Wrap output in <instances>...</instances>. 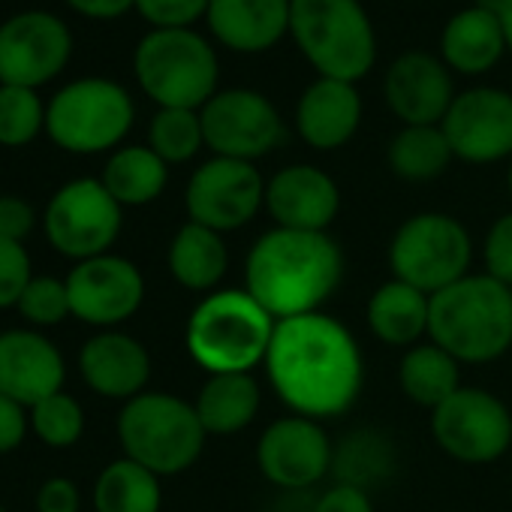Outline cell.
I'll use <instances>...</instances> for the list:
<instances>
[{
	"label": "cell",
	"instance_id": "cell-1",
	"mask_svg": "<svg viewBox=\"0 0 512 512\" xmlns=\"http://www.w3.org/2000/svg\"><path fill=\"white\" fill-rule=\"evenodd\" d=\"M263 365L290 413L317 422L353 410L365 386V356L356 335L323 311L278 320Z\"/></svg>",
	"mask_w": 512,
	"mask_h": 512
},
{
	"label": "cell",
	"instance_id": "cell-2",
	"mask_svg": "<svg viewBox=\"0 0 512 512\" xmlns=\"http://www.w3.org/2000/svg\"><path fill=\"white\" fill-rule=\"evenodd\" d=\"M344 281V253L329 232L275 226L253 241L244 290L275 320L323 311Z\"/></svg>",
	"mask_w": 512,
	"mask_h": 512
},
{
	"label": "cell",
	"instance_id": "cell-3",
	"mask_svg": "<svg viewBox=\"0 0 512 512\" xmlns=\"http://www.w3.org/2000/svg\"><path fill=\"white\" fill-rule=\"evenodd\" d=\"M278 320L247 290H214L187 317V356L208 374H253L269 356Z\"/></svg>",
	"mask_w": 512,
	"mask_h": 512
},
{
	"label": "cell",
	"instance_id": "cell-4",
	"mask_svg": "<svg viewBox=\"0 0 512 512\" xmlns=\"http://www.w3.org/2000/svg\"><path fill=\"white\" fill-rule=\"evenodd\" d=\"M428 341L461 365L500 359L512 347V290L482 272L434 293Z\"/></svg>",
	"mask_w": 512,
	"mask_h": 512
},
{
	"label": "cell",
	"instance_id": "cell-5",
	"mask_svg": "<svg viewBox=\"0 0 512 512\" xmlns=\"http://www.w3.org/2000/svg\"><path fill=\"white\" fill-rule=\"evenodd\" d=\"M290 37L323 79L362 82L377 64V31L362 0H290Z\"/></svg>",
	"mask_w": 512,
	"mask_h": 512
},
{
	"label": "cell",
	"instance_id": "cell-6",
	"mask_svg": "<svg viewBox=\"0 0 512 512\" xmlns=\"http://www.w3.org/2000/svg\"><path fill=\"white\" fill-rule=\"evenodd\" d=\"M133 73L157 109L199 112L220 91L217 49L193 28L148 31L133 52Z\"/></svg>",
	"mask_w": 512,
	"mask_h": 512
},
{
	"label": "cell",
	"instance_id": "cell-7",
	"mask_svg": "<svg viewBox=\"0 0 512 512\" xmlns=\"http://www.w3.org/2000/svg\"><path fill=\"white\" fill-rule=\"evenodd\" d=\"M118 440L124 458L157 476H175L199 461L208 434L190 401L169 392H142L118 413Z\"/></svg>",
	"mask_w": 512,
	"mask_h": 512
},
{
	"label": "cell",
	"instance_id": "cell-8",
	"mask_svg": "<svg viewBox=\"0 0 512 512\" xmlns=\"http://www.w3.org/2000/svg\"><path fill=\"white\" fill-rule=\"evenodd\" d=\"M133 121V97L124 85L103 76L64 85L46 106V133L70 154H103L118 148Z\"/></svg>",
	"mask_w": 512,
	"mask_h": 512
},
{
	"label": "cell",
	"instance_id": "cell-9",
	"mask_svg": "<svg viewBox=\"0 0 512 512\" xmlns=\"http://www.w3.org/2000/svg\"><path fill=\"white\" fill-rule=\"evenodd\" d=\"M473 241L464 223L443 211L407 217L389 244L392 278L434 296L470 275Z\"/></svg>",
	"mask_w": 512,
	"mask_h": 512
},
{
	"label": "cell",
	"instance_id": "cell-10",
	"mask_svg": "<svg viewBox=\"0 0 512 512\" xmlns=\"http://www.w3.org/2000/svg\"><path fill=\"white\" fill-rule=\"evenodd\" d=\"M124 226V208L100 178H76L64 184L46 205L43 229L49 244L70 260H94L109 253Z\"/></svg>",
	"mask_w": 512,
	"mask_h": 512
},
{
	"label": "cell",
	"instance_id": "cell-11",
	"mask_svg": "<svg viewBox=\"0 0 512 512\" xmlns=\"http://www.w3.org/2000/svg\"><path fill=\"white\" fill-rule=\"evenodd\" d=\"M199 118L205 148L214 157L256 163L287 139L278 106L253 88H220L199 109Z\"/></svg>",
	"mask_w": 512,
	"mask_h": 512
},
{
	"label": "cell",
	"instance_id": "cell-12",
	"mask_svg": "<svg viewBox=\"0 0 512 512\" xmlns=\"http://www.w3.org/2000/svg\"><path fill=\"white\" fill-rule=\"evenodd\" d=\"M431 437L461 464H491L512 446V413L494 392L461 386L431 410Z\"/></svg>",
	"mask_w": 512,
	"mask_h": 512
},
{
	"label": "cell",
	"instance_id": "cell-13",
	"mask_svg": "<svg viewBox=\"0 0 512 512\" xmlns=\"http://www.w3.org/2000/svg\"><path fill=\"white\" fill-rule=\"evenodd\" d=\"M184 208L193 223L220 235L235 232L266 208V178L256 163L211 157L190 175Z\"/></svg>",
	"mask_w": 512,
	"mask_h": 512
},
{
	"label": "cell",
	"instance_id": "cell-14",
	"mask_svg": "<svg viewBox=\"0 0 512 512\" xmlns=\"http://www.w3.org/2000/svg\"><path fill=\"white\" fill-rule=\"evenodd\" d=\"M70 55V28L46 10L16 13L0 25V85L37 91L64 73Z\"/></svg>",
	"mask_w": 512,
	"mask_h": 512
},
{
	"label": "cell",
	"instance_id": "cell-15",
	"mask_svg": "<svg viewBox=\"0 0 512 512\" xmlns=\"http://www.w3.org/2000/svg\"><path fill=\"white\" fill-rule=\"evenodd\" d=\"M440 127L461 163L491 166L512 160V94L503 88L479 85L455 94Z\"/></svg>",
	"mask_w": 512,
	"mask_h": 512
},
{
	"label": "cell",
	"instance_id": "cell-16",
	"mask_svg": "<svg viewBox=\"0 0 512 512\" xmlns=\"http://www.w3.org/2000/svg\"><path fill=\"white\" fill-rule=\"evenodd\" d=\"M332 458L335 446L323 422L296 413L275 419L256 440V467L284 491L317 485L326 473H332Z\"/></svg>",
	"mask_w": 512,
	"mask_h": 512
},
{
	"label": "cell",
	"instance_id": "cell-17",
	"mask_svg": "<svg viewBox=\"0 0 512 512\" xmlns=\"http://www.w3.org/2000/svg\"><path fill=\"white\" fill-rule=\"evenodd\" d=\"M67 293L76 320L97 329H115L142 308L145 278L136 263L103 253L73 266L67 275Z\"/></svg>",
	"mask_w": 512,
	"mask_h": 512
},
{
	"label": "cell",
	"instance_id": "cell-18",
	"mask_svg": "<svg viewBox=\"0 0 512 512\" xmlns=\"http://www.w3.org/2000/svg\"><path fill=\"white\" fill-rule=\"evenodd\" d=\"M455 94L452 70L440 61V55L419 49L398 55L383 79L386 106L404 127L443 124Z\"/></svg>",
	"mask_w": 512,
	"mask_h": 512
},
{
	"label": "cell",
	"instance_id": "cell-19",
	"mask_svg": "<svg viewBox=\"0 0 512 512\" xmlns=\"http://www.w3.org/2000/svg\"><path fill=\"white\" fill-rule=\"evenodd\" d=\"M266 211L275 226L329 232L341 211V187L314 163H293L266 181Z\"/></svg>",
	"mask_w": 512,
	"mask_h": 512
},
{
	"label": "cell",
	"instance_id": "cell-20",
	"mask_svg": "<svg viewBox=\"0 0 512 512\" xmlns=\"http://www.w3.org/2000/svg\"><path fill=\"white\" fill-rule=\"evenodd\" d=\"M67 365L61 350L34 329L0 332V392L34 407L43 398L64 392Z\"/></svg>",
	"mask_w": 512,
	"mask_h": 512
},
{
	"label": "cell",
	"instance_id": "cell-21",
	"mask_svg": "<svg viewBox=\"0 0 512 512\" xmlns=\"http://www.w3.org/2000/svg\"><path fill=\"white\" fill-rule=\"evenodd\" d=\"M208 34L238 55H263L290 37V0H208Z\"/></svg>",
	"mask_w": 512,
	"mask_h": 512
},
{
	"label": "cell",
	"instance_id": "cell-22",
	"mask_svg": "<svg viewBox=\"0 0 512 512\" xmlns=\"http://www.w3.org/2000/svg\"><path fill=\"white\" fill-rule=\"evenodd\" d=\"M362 94L353 82L317 76L296 103V133L314 151L344 148L362 127Z\"/></svg>",
	"mask_w": 512,
	"mask_h": 512
},
{
	"label": "cell",
	"instance_id": "cell-23",
	"mask_svg": "<svg viewBox=\"0 0 512 512\" xmlns=\"http://www.w3.org/2000/svg\"><path fill=\"white\" fill-rule=\"evenodd\" d=\"M79 371L91 392L112 401H133L151 380V356L133 335L106 329L79 350Z\"/></svg>",
	"mask_w": 512,
	"mask_h": 512
},
{
	"label": "cell",
	"instance_id": "cell-24",
	"mask_svg": "<svg viewBox=\"0 0 512 512\" xmlns=\"http://www.w3.org/2000/svg\"><path fill=\"white\" fill-rule=\"evenodd\" d=\"M506 55V37L500 16L479 7H464L443 25L440 61L461 76H485Z\"/></svg>",
	"mask_w": 512,
	"mask_h": 512
},
{
	"label": "cell",
	"instance_id": "cell-25",
	"mask_svg": "<svg viewBox=\"0 0 512 512\" xmlns=\"http://www.w3.org/2000/svg\"><path fill=\"white\" fill-rule=\"evenodd\" d=\"M365 317L377 341H383L386 347L410 350L428 335L431 296L392 278L371 293Z\"/></svg>",
	"mask_w": 512,
	"mask_h": 512
},
{
	"label": "cell",
	"instance_id": "cell-26",
	"mask_svg": "<svg viewBox=\"0 0 512 512\" xmlns=\"http://www.w3.org/2000/svg\"><path fill=\"white\" fill-rule=\"evenodd\" d=\"M169 275L193 293H214L229 269V247L220 232L187 220L169 241Z\"/></svg>",
	"mask_w": 512,
	"mask_h": 512
},
{
	"label": "cell",
	"instance_id": "cell-27",
	"mask_svg": "<svg viewBox=\"0 0 512 512\" xmlns=\"http://www.w3.org/2000/svg\"><path fill=\"white\" fill-rule=\"evenodd\" d=\"M193 407L208 437H232L256 419L263 392L253 374H208Z\"/></svg>",
	"mask_w": 512,
	"mask_h": 512
},
{
	"label": "cell",
	"instance_id": "cell-28",
	"mask_svg": "<svg viewBox=\"0 0 512 512\" xmlns=\"http://www.w3.org/2000/svg\"><path fill=\"white\" fill-rule=\"evenodd\" d=\"M100 181L121 208H142L166 190L169 166L148 145H124L112 151Z\"/></svg>",
	"mask_w": 512,
	"mask_h": 512
},
{
	"label": "cell",
	"instance_id": "cell-29",
	"mask_svg": "<svg viewBox=\"0 0 512 512\" xmlns=\"http://www.w3.org/2000/svg\"><path fill=\"white\" fill-rule=\"evenodd\" d=\"M398 386L413 404L437 410L461 389V362L434 341L416 344L404 350V359L398 365Z\"/></svg>",
	"mask_w": 512,
	"mask_h": 512
},
{
	"label": "cell",
	"instance_id": "cell-30",
	"mask_svg": "<svg viewBox=\"0 0 512 512\" xmlns=\"http://www.w3.org/2000/svg\"><path fill=\"white\" fill-rule=\"evenodd\" d=\"M452 160H455V154H452V145L440 124L401 127L386 148L389 169L395 172V178L410 181V184H428V181L440 178Z\"/></svg>",
	"mask_w": 512,
	"mask_h": 512
},
{
	"label": "cell",
	"instance_id": "cell-31",
	"mask_svg": "<svg viewBox=\"0 0 512 512\" xmlns=\"http://www.w3.org/2000/svg\"><path fill=\"white\" fill-rule=\"evenodd\" d=\"M160 506H163L160 476L130 458H118L106 464L94 482L97 512H160Z\"/></svg>",
	"mask_w": 512,
	"mask_h": 512
},
{
	"label": "cell",
	"instance_id": "cell-32",
	"mask_svg": "<svg viewBox=\"0 0 512 512\" xmlns=\"http://www.w3.org/2000/svg\"><path fill=\"white\" fill-rule=\"evenodd\" d=\"M395 467V449L386 440V434L374 428H362L344 437L341 446H335L332 470L338 473V482L356 485L368 491L371 485L383 482Z\"/></svg>",
	"mask_w": 512,
	"mask_h": 512
},
{
	"label": "cell",
	"instance_id": "cell-33",
	"mask_svg": "<svg viewBox=\"0 0 512 512\" xmlns=\"http://www.w3.org/2000/svg\"><path fill=\"white\" fill-rule=\"evenodd\" d=\"M148 148L166 163H190L205 148L202 118L196 109H157L148 124Z\"/></svg>",
	"mask_w": 512,
	"mask_h": 512
},
{
	"label": "cell",
	"instance_id": "cell-34",
	"mask_svg": "<svg viewBox=\"0 0 512 512\" xmlns=\"http://www.w3.org/2000/svg\"><path fill=\"white\" fill-rule=\"evenodd\" d=\"M46 130V103L31 88L0 85V145L25 148Z\"/></svg>",
	"mask_w": 512,
	"mask_h": 512
},
{
	"label": "cell",
	"instance_id": "cell-35",
	"mask_svg": "<svg viewBox=\"0 0 512 512\" xmlns=\"http://www.w3.org/2000/svg\"><path fill=\"white\" fill-rule=\"evenodd\" d=\"M28 416H31L34 434L52 449H70L85 434V410L67 392H55L43 398L40 404L28 410Z\"/></svg>",
	"mask_w": 512,
	"mask_h": 512
},
{
	"label": "cell",
	"instance_id": "cell-36",
	"mask_svg": "<svg viewBox=\"0 0 512 512\" xmlns=\"http://www.w3.org/2000/svg\"><path fill=\"white\" fill-rule=\"evenodd\" d=\"M19 314H22L31 326H37V329H49V326H58V323H64L67 317H73L67 281L49 278V275L34 278V281L28 284L22 302H19Z\"/></svg>",
	"mask_w": 512,
	"mask_h": 512
},
{
	"label": "cell",
	"instance_id": "cell-37",
	"mask_svg": "<svg viewBox=\"0 0 512 512\" xmlns=\"http://www.w3.org/2000/svg\"><path fill=\"white\" fill-rule=\"evenodd\" d=\"M31 281H34V272H31V256L25 244L0 238V311L19 308Z\"/></svg>",
	"mask_w": 512,
	"mask_h": 512
},
{
	"label": "cell",
	"instance_id": "cell-38",
	"mask_svg": "<svg viewBox=\"0 0 512 512\" xmlns=\"http://www.w3.org/2000/svg\"><path fill=\"white\" fill-rule=\"evenodd\" d=\"M133 10L151 25V31H181L205 19L208 0H136Z\"/></svg>",
	"mask_w": 512,
	"mask_h": 512
},
{
	"label": "cell",
	"instance_id": "cell-39",
	"mask_svg": "<svg viewBox=\"0 0 512 512\" xmlns=\"http://www.w3.org/2000/svg\"><path fill=\"white\" fill-rule=\"evenodd\" d=\"M482 263H485L488 278L512 290V211L500 214L488 226L485 244H482Z\"/></svg>",
	"mask_w": 512,
	"mask_h": 512
},
{
	"label": "cell",
	"instance_id": "cell-40",
	"mask_svg": "<svg viewBox=\"0 0 512 512\" xmlns=\"http://www.w3.org/2000/svg\"><path fill=\"white\" fill-rule=\"evenodd\" d=\"M37 223V211L22 196H0V238L7 241H25Z\"/></svg>",
	"mask_w": 512,
	"mask_h": 512
},
{
	"label": "cell",
	"instance_id": "cell-41",
	"mask_svg": "<svg viewBox=\"0 0 512 512\" xmlns=\"http://www.w3.org/2000/svg\"><path fill=\"white\" fill-rule=\"evenodd\" d=\"M28 428H31L28 407H22L19 401L0 392V455L19 449L25 443Z\"/></svg>",
	"mask_w": 512,
	"mask_h": 512
},
{
	"label": "cell",
	"instance_id": "cell-42",
	"mask_svg": "<svg viewBox=\"0 0 512 512\" xmlns=\"http://www.w3.org/2000/svg\"><path fill=\"white\" fill-rule=\"evenodd\" d=\"M79 485L67 476H52L37 491V512H79Z\"/></svg>",
	"mask_w": 512,
	"mask_h": 512
},
{
	"label": "cell",
	"instance_id": "cell-43",
	"mask_svg": "<svg viewBox=\"0 0 512 512\" xmlns=\"http://www.w3.org/2000/svg\"><path fill=\"white\" fill-rule=\"evenodd\" d=\"M311 512H374V503L368 491L338 482L314 500Z\"/></svg>",
	"mask_w": 512,
	"mask_h": 512
},
{
	"label": "cell",
	"instance_id": "cell-44",
	"mask_svg": "<svg viewBox=\"0 0 512 512\" xmlns=\"http://www.w3.org/2000/svg\"><path fill=\"white\" fill-rule=\"evenodd\" d=\"M67 4L79 16H88L94 22H115L136 7V0H67Z\"/></svg>",
	"mask_w": 512,
	"mask_h": 512
},
{
	"label": "cell",
	"instance_id": "cell-45",
	"mask_svg": "<svg viewBox=\"0 0 512 512\" xmlns=\"http://www.w3.org/2000/svg\"><path fill=\"white\" fill-rule=\"evenodd\" d=\"M500 25H503V37H506V52L512 55V0H506L500 10Z\"/></svg>",
	"mask_w": 512,
	"mask_h": 512
},
{
	"label": "cell",
	"instance_id": "cell-46",
	"mask_svg": "<svg viewBox=\"0 0 512 512\" xmlns=\"http://www.w3.org/2000/svg\"><path fill=\"white\" fill-rule=\"evenodd\" d=\"M503 4H506V0H473V7H479L485 13H494V16H500Z\"/></svg>",
	"mask_w": 512,
	"mask_h": 512
},
{
	"label": "cell",
	"instance_id": "cell-47",
	"mask_svg": "<svg viewBox=\"0 0 512 512\" xmlns=\"http://www.w3.org/2000/svg\"><path fill=\"white\" fill-rule=\"evenodd\" d=\"M506 184H509V196H512V160H509V175H506Z\"/></svg>",
	"mask_w": 512,
	"mask_h": 512
},
{
	"label": "cell",
	"instance_id": "cell-48",
	"mask_svg": "<svg viewBox=\"0 0 512 512\" xmlns=\"http://www.w3.org/2000/svg\"><path fill=\"white\" fill-rule=\"evenodd\" d=\"M0 512H7V506H4V503H0Z\"/></svg>",
	"mask_w": 512,
	"mask_h": 512
}]
</instances>
